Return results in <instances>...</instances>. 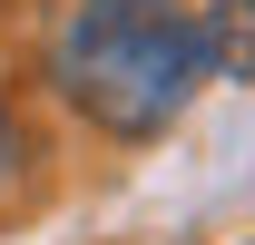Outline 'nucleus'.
Here are the masks:
<instances>
[{
    "label": "nucleus",
    "instance_id": "7ed1b4c3",
    "mask_svg": "<svg viewBox=\"0 0 255 245\" xmlns=\"http://www.w3.org/2000/svg\"><path fill=\"white\" fill-rule=\"evenodd\" d=\"M0 167H10V118H0Z\"/></svg>",
    "mask_w": 255,
    "mask_h": 245
},
{
    "label": "nucleus",
    "instance_id": "f257e3e1",
    "mask_svg": "<svg viewBox=\"0 0 255 245\" xmlns=\"http://www.w3.org/2000/svg\"><path fill=\"white\" fill-rule=\"evenodd\" d=\"M49 79L79 118H98L108 137H157L177 108L196 98L206 59H196V20L177 0H69Z\"/></svg>",
    "mask_w": 255,
    "mask_h": 245
},
{
    "label": "nucleus",
    "instance_id": "f03ea898",
    "mask_svg": "<svg viewBox=\"0 0 255 245\" xmlns=\"http://www.w3.org/2000/svg\"><path fill=\"white\" fill-rule=\"evenodd\" d=\"M196 59L216 69V79H236V89H255V0H206Z\"/></svg>",
    "mask_w": 255,
    "mask_h": 245
}]
</instances>
